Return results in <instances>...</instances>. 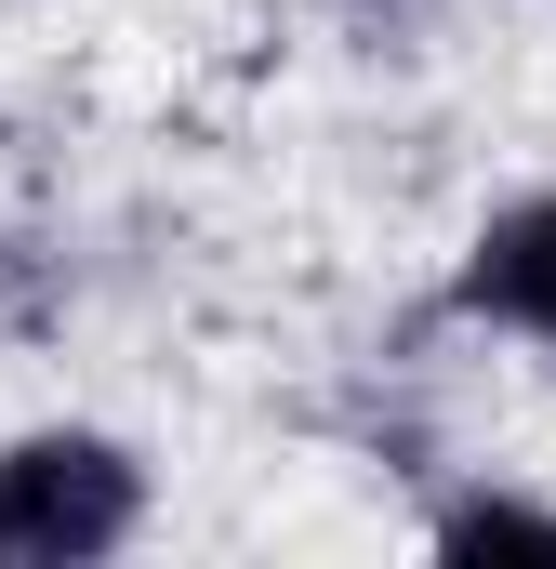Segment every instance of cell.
I'll return each instance as SVG.
<instances>
[{
	"instance_id": "1",
	"label": "cell",
	"mask_w": 556,
	"mask_h": 569,
	"mask_svg": "<svg viewBox=\"0 0 556 569\" xmlns=\"http://www.w3.org/2000/svg\"><path fill=\"white\" fill-rule=\"evenodd\" d=\"M159 517V463L120 425H13L0 437V569H107Z\"/></svg>"
},
{
	"instance_id": "3",
	"label": "cell",
	"mask_w": 556,
	"mask_h": 569,
	"mask_svg": "<svg viewBox=\"0 0 556 569\" xmlns=\"http://www.w3.org/2000/svg\"><path fill=\"white\" fill-rule=\"evenodd\" d=\"M424 543H437V557H556V503L464 477V490H437V503H424Z\"/></svg>"
},
{
	"instance_id": "2",
	"label": "cell",
	"mask_w": 556,
	"mask_h": 569,
	"mask_svg": "<svg viewBox=\"0 0 556 569\" xmlns=\"http://www.w3.org/2000/svg\"><path fill=\"white\" fill-rule=\"evenodd\" d=\"M450 318L490 331V345H530L556 371V186L490 199V212L464 226V252H450Z\"/></svg>"
}]
</instances>
